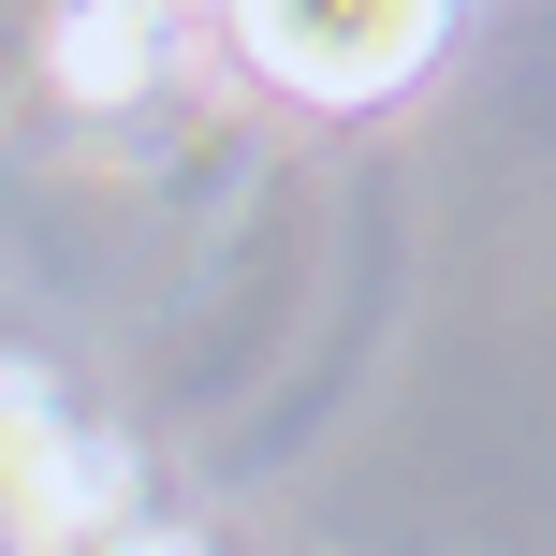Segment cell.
<instances>
[{
    "instance_id": "obj_2",
    "label": "cell",
    "mask_w": 556,
    "mask_h": 556,
    "mask_svg": "<svg viewBox=\"0 0 556 556\" xmlns=\"http://www.w3.org/2000/svg\"><path fill=\"white\" fill-rule=\"evenodd\" d=\"M45 74L74 88V103H147V88L176 74V15H59Z\"/></svg>"
},
{
    "instance_id": "obj_1",
    "label": "cell",
    "mask_w": 556,
    "mask_h": 556,
    "mask_svg": "<svg viewBox=\"0 0 556 556\" xmlns=\"http://www.w3.org/2000/svg\"><path fill=\"white\" fill-rule=\"evenodd\" d=\"M235 45H250V74H278L293 103H381V88H410L425 59L454 45L425 0H366V15H307V0H250L235 15Z\"/></svg>"
}]
</instances>
